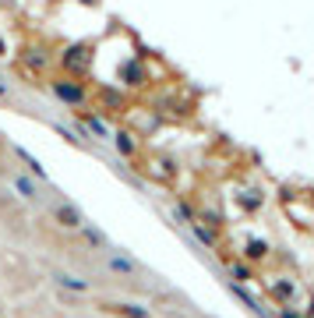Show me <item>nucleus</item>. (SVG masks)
I'll return each instance as SVG.
<instances>
[{
	"mask_svg": "<svg viewBox=\"0 0 314 318\" xmlns=\"http://www.w3.org/2000/svg\"><path fill=\"white\" fill-rule=\"evenodd\" d=\"M14 187H18V191H21L25 198H35V191H32V184H28V180H21V177H14Z\"/></svg>",
	"mask_w": 314,
	"mask_h": 318,
	"instance_id": "obj_1",
	"label": "nucleus"
},
{
	"mask_svg": "<svg viewBox=\"0 0 314 318\" xmlns=\"http://www.w3.org/2000/svg\"><path fill=\"white\" fill-rule=\"evenodd\" d=\"M113 269H124V272H134V265L127 258H113Z\"/></svg>",
	"mask_w": 314,
	"mask_h": 318,
	"instance_id": "obj_2",
	"label": "nucleus"
}]
</instances>
